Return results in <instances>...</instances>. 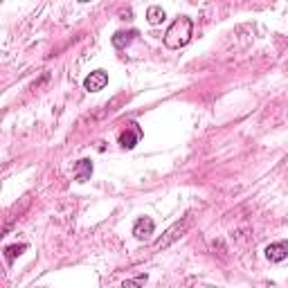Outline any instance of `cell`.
<instances>
[{"label":"cell","mask_w":288,"mask_h":288,"mask_svg":"<svg viewBox=\"0 0 288 288\" xmlns=\"http://www.w3.org/2000/svg\"><path fill=\"white\" fill-rule=\"evenodd\" d=\"M191 29H194V25H191L189 18H187V16H180L178 21H176L169 29H167V34H164V45H167V48H171V50L183 48V45L189 43Z\"/></svg>","instance_id":"6da1fadb"},{"label":"cell","mask_w":288,"mask_h":288,"mask_svg":"<svg viewBox=\"0 0 288 288\" xmlns=\"http://www.w3.org/2000/svg\"><path fill=\"white\" fill-rule=\"evenodd\" d=\"M135 36V32H117L113 36V43H115V48H124V45H129L131 43V38Z\"/></svg>","instance_id":"9c48e42d"},{"label":"cell","mask_w":288,"mask_h":288,"mask_svg":"<svg viewBox=\"0 0 288 288\" xmlns=\"http://www.w3.org/2000/svg\"><path fill=\"white\" fill-rule=\"evenodd\" d=\"M185 230H187V221H183V223H178V225H174V227H171V230L162 236V239L155 241V250H160V248H167L169 243H174L176 239H180V236H183Z\"/></svg>","instance_id":"277c9868"},{"label":"cell","mask_w":288,"mask_h":288,"mask_svg":"<svg viewBox=\"0 0 288 288\" xmlns=\"http://www.w3.org/2000/svg\"><path fill=\"white\" fill-rule=\"evenodd\" d=\"M153 230H155V223L149 219V216H144V219H140V221H135V225H133V234H135V239H140V241H146L151 234H153Z\"/></svg>","instance_id":"3957f363"},{"label":"cell","mask_w":288,"mask_h":288,"mask_svg":"<svg viewBox=\"0 0 288 288\" xmlns=\"http://www.w3.org/2000/svg\"><path fill=\"white\" fill-rule=\"evenodd\" d=\"M27 250V245L21 243V245H9L7 250H5V257H7V261H14L18 255H23V252Z\"/></svg>","instance_id":"30bf717a"},{"label":"cell","mask_w":288,"mask_h":288,"mask_svg":"<svg viewBox=\"0 0 288 288\" xmlns=\"http://www.w3.org/2000/svg\"><path fill=\"white\" fill-rule=\"evenodd\" d=\"M138 140H140V129H133V131L126 129L124 133L119 135V144H122L124 149H133V146L138 144Z\"/></svg>","instance_id":"52a82bcc"},{"label":"cell","mask_w":288,"mask_h":288,"mask_svg":"<svg viewBox=\"0 0 288 288\" xmlns=\"http://www.w3.org/2000/svg\"><path fill=\"white\" fill-rule=\"evenodd\" d=\"M90 174H93V162L90 160H79L77 167H74V178L79 183H86V180H90Z\"/></svg>","instance_id":"8992f818"},{"label":"cell","mask_w":288,"mask_h":288,"mask_svg":"<svg viewBox=\"0 0 288 288\" xmlns=\"http://www.w3.org/2000/svg\"><path fill=\"white\" fill-rule=\"evenodd\" d=\"M266 257L270 261H275V264H279V261H284L288 257V245L284 243V241H279V243H272L266 248Z\"/></svg>","instance_id":"5b68a950"},{"label":"cell","mask_w":288,"mask_h":288,"mask_svg":"<svg viewBox=\"0 0 288 288\" xmlns=\"http://www.w3.org/2000/svg\"><path fill=\"white\" fill-rule=\"evenodd\" d=\"M106 84H108V74H106L104 70H95V72H90L88 77H86L84 88L88 90V93H99V90L106 88Z\"/></svg>","instance_id":"7a4b0ae2"},{"label":"cell","mask_w":288,"mask_h":288,"mask_svg":"<svg viewBox=\"0 0 288 288\" xmlns=\"http://www.w3.org/2000/svg\"><path fill=\"white\" fill-rule=\"evenodd\" d=\"M146 18H149L151 25H160V23L164 21V9L158 7V5H153V7L146 9Z\"/></svg>","instance_id":"ba28073f"},{"label":"cell","mask_w":288,"mask_h":288,"mask_svg":"<svg viewBox=\"0 0 288 288\" xmlns=\"http://www.w3.org/2000/svg\"><path fill=\"white\" fill-rule=\"evenodd\" d=\"M144 281H146V277H138V279H135V281H126V284H124V288H133V286H142V284H144Z\"/></svg>","instance_id":"8fae6325"}]
</instances>
